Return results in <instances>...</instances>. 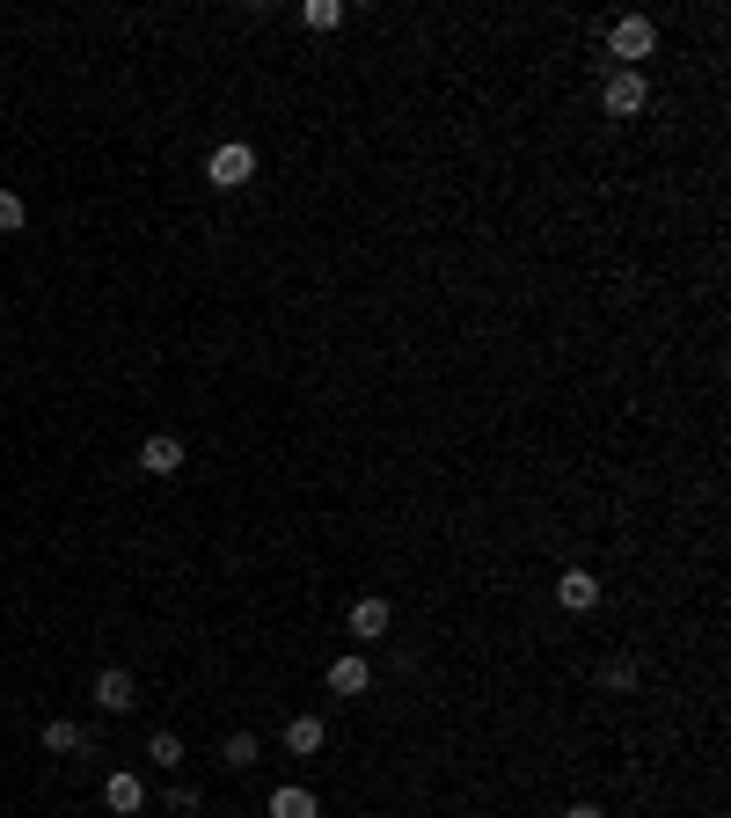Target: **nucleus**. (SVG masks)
Masks as SVG:
<instances>
[{"instance_id":"3","label":"nucleus","mask_w":731,"mask_h":818,"mask_svg":"<svg viewBox=\"0 0 731 818\" xmlns=\"http://www.w3.org/2000/svg\"><path fill=\"white\" fill-rule=\"evenodd\" d=\"M388 628H395V606L388 600H359V606H351V636H359V643H381Z\"/></svg>"},{"instance_id":"17","label":"nucleus","mask_w":731,"mask_h":818,"mask_svg":"<svg viewBox=\"0 0 731 818\" xmlns=\"http://www.w3.org/2000/svg\"><path fill=\"white\" fill-rule=\"evenodd\" d=\"M571 818H600V811H592V804H571Z\"/></svg>"},{"instance_id":"8","label":"nucleus","mask_w":731,"mask_h":818,"mask_svg":"<svg viewBox=\"0 0 731 818\" xmlns=\"http://www.w3.org/2000/svg\"><path fill=\"white\" fill-rule=\"evenodd\" d=\"M96 701L103 709H132V673H124V665H103L96 673Z\"/></svg>"},{"instance_id":"12","label":"nucleus","mask_w":731,"mask_h":818,"mask_svg":"<svg viewBox=\"0 0 731 818\" xmlns=\"http://www.w3.org/2000/svg\"><path fill=\"white\" fill-rule=\"evenodd\" d=\"M300 23H308V29H344V0H308V8H300Z\"/></svg>"},{"instance_id":"2","label":"nucleus","mask_w":731,"mask_h":818,"mask_svg":"<svg viewBox=\"0 0 731 818\" xmlns=\"http://www.w3.org/2000/svg\"><path fill=\"white\" fill-rule=\"evenodd\" d=\"M600 103H608V118H636V110L651 103V88H644V73H636V67H622V73H608Z\"/></svg>"},{"instance_id":"4","label":"nucleus","mask_w":731,"mask_h":818,"mask_svg":"<svg viewBox=\"0 0 731 818\" xmlns=\"http://www.w3.org/2000/svg\"><path fill=\"white\" fill-rule=\"evenodd\" d=\"M608 51L614 59H644V51H651V23H644V15H622V23L608 29Z\"/></svg>"},{"instance_id":"10","label":"nucleus","mask_w":731,"mask_h":818,"mask_svg":"<svg viewBox=\"0 0 731 818\" xmlns=\"http://www.w3.org/2000/svg\"><path fill=\"white\" fill-rule=\"evenodd\" d=\"M271 818H315V796L308 790H271Z\"/></svg>"},{"instance_id":"14","label":"nucleus","mask_w":731,"mask_h":818,"mask_svg":"<svg viewBox=\"0 0 731 818\" xmlns=\"http://www.w3.org/2000/svg\"><path fill=\"white\" fill-rule=\"evenodd\" d=\"M45 746L51 753H73V746H81V723H45Z\"/></svg>"},{"instance_id":"13","label":"nucleus","mask_w":731,"mask_h":818,"mask_svg":"<svg viewBox=\"0 0 731 818\" xmlns=\"http://www.w3.org/2000/svg\"><path fill=\"white\" fill-rule=\"evenodd\" d=\"M146 760L176 768V760H183V738H176V731H154V738H146Z\"/></svg>"},{"instance_id":"9","label":"nucleus","mask_w":731,"mask_h":818,"mask_svg":"<svg viewBox=\"0 0 731 818\" xmlns=\"http://www.w3.org/2000/svg\"><path fill=\"white\" fill-rule=\"evenodd\" d=\"M366 679H373L366 658H337V665H329V687H337V695H366Z\"/></svg>"},{"instance_id":"15","label":"nucleus","mask_w":731,"mask_h":818,"mask_svg":"<svg viewBox=\"0 0 731 818\" xmlns=\"http://www.w3.org/2000/svg\"><path fill=\"white\" fill-rule=\"evenodd\" d=\"M249 760H256V738L235 731V738H227V768H249Z\"/></svg>"},{"instance_id":"16","label":"nucleus","mask_w":731,"mask_h":818,"mask_svg":"<svg viewBox=\"0 0 731 818\" xmlns=\"http://www.w3.org/2000/svg\"><path fill=\"white\" fill-rule=\"evenodd\" d=\"M15 227H23V197L0 191V234H15Z\"/></svg>"},{"instance_id":"7","label":"nucleus","mask_w":731,"mask_h":818,"mask_svg":"<svg viewBox=\"0 0 731 818\" xmlns=\"http://www.w3.org/2000/svg\"><path fill=\"white\" fill-rule=\"evenodd\" d=\"M103 796H110V811H118V818H132V811L146 804V782H140V774H110V782H103Z\"/></svg>"},{"instance_id":"11","label":"nucleus","mask_w":731,"mask_h":818,"mask_svg":"<svg viewBox=\"0 0 731 818\" xmlns=\"http://www.w3.org/2000/svg\"><path fill=\"white\" fill-rule=\"evenodd\" d=\"M286 746L292 753H322V717H292L286 723Z\"/></svg>"},{"instance_id":"1","label":"nucleus","mask_w":731,"mask_h":818,"mask_svg":"<svg viewBox=\"0 0 731 818\" xmlns=\"http://www.w3.org/2000/svg\"><path fill=\"white\" fill-rule=\"evenodd\" d=\"M205 176H213L219 191H242L249 176H256V146H242V140L213 146V161H205Z\"/></svg>"},{"instance_id":"5","label":"nucleus","mask_w":731,"mask_h":818,"mask_svg":"<svg viewBox=\"0 0 731 818\" xmlns=\"http://www.w3.org/2000/svg\"><path fill=\"white\" fill-rule=\"evenodd\" d=\"M140 468H146V476H176V468H183V446H176L169 432H154L140 446Z\"/></svg>"},{"instance_id":"6","label":"nucleus","mask_w":731,"mask_h":818,"mask_svg":"<svg viewBox=\"0 0 731 818\" xmlns=\"http://www.w3.org/2000/svg\"><path fill=\"white\" fill-rule=\"evenodd\" d=\"M600 600V578H585V570H563L556 578V606H571V614H585V606Z\"/></svg>"}]
</instances>
